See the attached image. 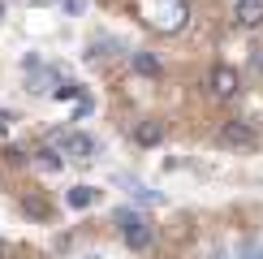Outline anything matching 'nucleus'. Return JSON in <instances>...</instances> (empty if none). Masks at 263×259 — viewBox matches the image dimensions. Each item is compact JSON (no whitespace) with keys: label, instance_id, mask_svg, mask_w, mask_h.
I'll return each mask as SVG.
<instances>
[{"label":"nucleus","instance_id":"6","mask_svg":"<svg viewBox=\"0 0 263 259\" xmlns=\"http://www.w3.org/2000/svg\"><path fill=\"white\" fill-rule=\"evenodd\" d=\"M212 91L220 95V100H229V95H237V73L229 69V65H216V69H212Z\"/></svg>","mask_w":263,"mask_h":259},{"label":"nucleus","instance_id":"17","mask_svg":"<svg viewBox=\"0 0 263 259\" xmlns=\"http://www.w3.org/2000/svg\"><path fill=\"white\" fill-rule=\"evenodd\" d=\"M212 259H229V255H224V251H216V255H212Z\"/></svg>","mask_w":263,"mask_h":259},{"label":"nucleus","instance_id":"16","mask_svg":"<svg viewBox=\"0 0 263 259\" xmlns=\"http://www.w3.org/2000/svg\"><path fill=\"white\" fill-rule=\"evenodd\" d=\"M246 259H263V246H246Z\"/></svg>","mask_w":263,"mask_h":259},{"label":"nucleus","instance_id":"19","mask_svg":"<svg viewBox=\"0 0 263 259\" xmlns=\"http://www.w3.org/2000/svg\"><path fill=\"white\" fill-rule=\"evenodd\" d=\"M0 17H5V0H0Z\"/></svg>","mask_w":263,"mask_h":259},{"label":"nucleus","instance_id":"11","mask_svg":"<svg viewBox=\"0 0 263 259\" xmlns=\"http://www.w3.org/2000/svg\"><path fill=\"white\" fill-rule=\"evenodd\" d=\"M112 48H121V43H117V39H95L91 52H86V61H108V57H112Z\"/></svg>","mask_w":263,"mask_h":259},{"label":"nucleus","instance_id":"13","mask_svg":"<svg viewBox=\"0 0 263 259\" xmlns=\"http://www.w3.org/2000/svg\"><path fill=\"white\" fill-rule=\"evenodd\" d=\"M78 91H82L78 82H61V86H57V91H52V95H57V100H73V95H78Z\"/></svg>","mask_w":263,"mask_h":259},{"label":"nucleus","instance_id":"9","mask_svg":"<svg viewBox=\"0 0 263 259\" xmlns=\"http://www.w3.org/2000/svg\"><path fill=\"white\" fill-rule=\"evenodd\" d=\"M121 186H125L129 194H134L138 203H164V194H156L151 186H142V181H129V177H121Z\"/></svg>","mask_w":263,"mask_h":259},{"label":"nucleus","instance_id":"1","mask_svg":"<svg viewBox=\"0 0 263 259\" xmlns=\"http://www.w3.org/2000/svg\"><path fill=\"white\" fill-rule=\"evenodd\" d=\"M138 9H142V17H147V26H156V30H181L185 26V0H138Z\"/></svg>","mask_w":263,"mask_h":259},{"label":"nucleus","instance_id":"15","mask_svg":"<svg viewBox=\"0 0 263 259\" xmlns=\"http://www.w3.org/2000/svg\"><path fill=\"white\" fill-rule=\"evenodd\" d=\"M250 65H255V69L263 73V48H255V57H250Z\"/></svg>","mask_w":263,"mask_h":259},{"label":"nucleus","instance_id":"18","mask_svg":"<svg viewBox=\"0 0 263 259\" xmlns=\"http://www.w3.org/2000/svg\"><path fill=\"white\" fill-rule=\"evenodd\" d=\"M30 5H48V0H30Z\"/></svg>","mask_w":263,"mask_h":259},{"label":"nucleus","instance_id":"3","mask_svg":"<svg viewBox=\"0 0 263 259\" xmlns=\"http://www.w3.org/2000/svg\"><path fill=\"white\" fill-rule=\"evenodd\" d=\"M52 143H57V151H61L65 160H73V164H91L95 151H100V147H95V138L91 134H78V130H65V134H57Z\"/></svg>","mask_w":263,"mask_h":259},{"label":"nucleus","instance_id":"12","mask_svg":"<svg viewBox=\"0 0 263 259\" xmlns=\"http://www.w3.org/2000/svg\"><path fill=\"white\" fill-rule=\"evenodd\" d=\"M134 69L147 73V78H156V73H160V61L151 57V52H134Z\"/></svg>","mask_w":263,"mask_h":259},{"label":"nucleus","instance_id":"5","mask_svg":"<svg viewBox=\"0 0 263 259\" xmlns=\"http://www.w3.org/2000/svg\"><path fill=\"white\" fill-rule=\"evenodd\" d=\"M220 143H224V147H255L259 134H255V125H246V121H229V125L220 130Z\"/></svg>","mask_w":263,"mask_h":259},{"label":"nucleus","instance_id":"14","mask_svg":"<svg viewBox=\"0 0 263 259\" xmlns=\"http://www.w3.org/2000/svg\"><path fill=\"white\" fill-rule=\"evenodd\" d=\"M61 9H65V13H82L86 0H61Z\"/></svg>","mask_w":263,"mask_h":259},{"label":"nucleus","instance_id":"7","mask_svg":"<svg viewBox=\"0 0 263 259\" xmlns=\"http://www.w3.org/2000/svg\"><path fill=\"white\" fill-rule=\"evenodd\" d=\"M65 203L78 208V212H86V208L100 203V190H95V186H73V190H65Z\"/></svg>","mask_w":263,"mask_h":259},{"label":"nucleus","instance_id":"10","mask_svg":"<svg viewBox=\"0 0 263 259\" xmlns=\"http://www.w3.org/2000/svg\"><path fill=\"white\" fill-rule=\"evenodd\" d=\"M160 138H164V130H160L156 121H142V125L134 130V143H142V147H156Z\"/></svg>","mask_w":263,"mask_h":259},{"label":"nucleus","instance_id":"8","mask_svg":"<svg viewBox=\"0 0 263 259\" xmlns=\"http://www.w3.org/2000/svg\"><path fill=\"white\" fill-rule=\"evenodd\" d=\"M237 22L242 26H259L263 22V0H237Z\"/></svg>","mask_w":263,"mask_h":259},{"label":"nucleus","instance_id":"4","mask_svg":"<svg viewBox=\"0 0 263 259\" xmlns=\"http://www.w3.org/2000/svg\"><path fill=\"white\" fill-rule=\"evenodd\" d=\"M22 69H26V78H30V91H39V95H52L61 86L57 69H48L39 57H26V61H22Z\"/></svg>","mask_w":263,"mask_h":259},{"label":"nucleus","instance_id":"2","mask_svg":"<svg viewBox=\"0 0 263 259\" xmlns=\"http://www.w3.org/2000/svg\"><path fill=\"white\" fill-rule=\"evenodd\" d=\"M112 220H117V229H121V237H125L129 251H147V246H151V225H147V216H142V212L121 208Z\"/></svg>","mask_w":263,"mask_h":259}]
</instances>
